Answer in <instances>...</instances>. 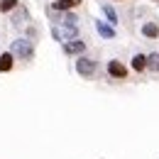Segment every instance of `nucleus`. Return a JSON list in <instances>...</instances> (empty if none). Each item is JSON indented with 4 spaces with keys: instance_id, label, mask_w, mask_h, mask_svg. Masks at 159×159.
<instances>
[{
    "instance_id": "5",
    "label": "nucleus",
    "mask_w": 159,
    "mask_h": 159,
    "mask_svg": "<svg viewBox=\"0 0 159 159\" xmlns=\"http://www.w3.org/2000/svg\"><path fill=\"white\" fill-rule=\"evenodd\" d=\"M12 64H15V54H12V52H5V54H0V74L10 71V69H12Z\"/></svg>"
},
{
    "instance_id": "7",
    "label": "nucleus",
    "mask_w": 159,
    "mask_h": 159,
    "mask_svg": "<svg viewBox=\"0 0 159 159\" xmlns=\"http://www.w3.org/2000/svg\"><path fill=\"white\" fill-rule=\"evenodd\" d=\"M96 30H98L100 37H105V39H113V37H115V30H113V27H108L105 22H96Z\"/></svg>"
},
{
    "instance_id": "6",
    "label": "nucleus",
    "mask_w": 159,
    "mask_h": 159,
    "mask_svg": "<svg viewBox=\"0 0 159 159\" xmlns=\"http://www.w3.org/2000/svg\"><path fill=\"white\" fill-rule=\"evenodd\" d=\"M81 5V0H57L54 2V10H74V7H79Z\"/></svg>"
},
{
    "instance_id": "1",
    "label": "nucleus",
    "mask_w": 159,
    "mask_h": 159,
    "mask_svg": "<svg viewBox=\"0 0 159 159\" xmlns=\"http://www.w3.org/2000/svg\"><path fill=\"white\" fill-rule=\"evenodd\" d=\"M108 74L113 76V79H118V81H125L127 79V66L122 64V61H118V59H113V61H108Z\"/></svg>"
},
{
    "instance_id": "12",
    "label": "nucleus",
    "mask_w": 159,
    "mask_h": 159,
    "mask_svg": "<svg viewBox=\"0 0 159 159\" xmlns=\"http://www.w3.org/2000/svg\"><path fill=\"white\" fill-rule=\"evenodd\" d=\"M103 12H105V17H108V20L113 22V25L118 22V15H115V10H113L110 5H103Z\"/></svg>"
},
{
    "instance_id": "4",
    "label": "nucleus",
    "mask_w": 159,
    "mask_h": 159,
    "mask_svg": "<svg viewBox=\"0 0 159 159\" xmlns=\"http://www.w3.org/2000/svg\"><path fill=\"white\" fill-rule=\"evenodd\" d=\"M64 52H66V54H83V52H86V42H81V39L66 42V44H64Z\"/></svg>"
},
{
    "instance_id": "8",
    "label": "nucleus",
    "mask_w": 159,
    "mask_h": 159,
    "mask_svg": "<svg viewBox=\"0 0 159 159\" xmlns=\"http://www.w3.org/2000/svg\"><path fill=\"white\" fill-rule=\"evenodd\" d=\"M142 34L149 37V39H154V37H159V27L154 25V22H147V25L142 27Z\"/></svg>"
},
{
    "instance_id": "9",
    "label": "nucleus",
    "mask_w": 159,
    "mask_h": 159,
    "mask_svg": "<svg viewBox=\"0 0 159 159\" xmlns=\"http://www.w3.org/2000/svg\"><path fill=\"white\" fill-rule=\"evenodd\" d=\"M132 69H135L137 74H142V71L147 69V57H144V54H137V57L132 59Z\"/></svg>"
},
{
    "instance_id": "2",
    "label": "nucleus",
    "mask_w": 159,
    "mask_h": 159,
    "mask_svg": "<svg viewBox=\"0 0 159 159\" xmlns=\"http://www.w3.org/2000/svg\"><path fill=\"white\" fill-rule=\"evenodd\" d=\"M12 54L15 57H20V59H32V44L30 42H25V39H17V42H12Z\"/></svg>"
},
{
    "instance_id": "11",
    "label": "nucleus",
    "mask_w": 159,
    "mask_h": 159,
    "mask_svg": "<svg viewBox=\"0 0 159 159\" xmlns=\"http://www.w3.org/2000/svg\"><path fill=\"white\" fill-rule=\"evenodd\" d=\"M147 66H149L152 71H157L159 69V54H149V57H147Z\"/></svg>"
},
{
    "instance_id": "10",
    "label": "nucleus",
    "mask_w": 159,
    "mask_h": 159,
    "mask_svg": "<svg viewBox=\"0 0 159 159\" xmlns=\"http://www.w3.org/2000/svg\"><path fill=\"white\" fill-rule=\"evenodd\" d=\"M17 2H20V0H0V10H2V12H10V10L17 7Z\"/></svg>"
},
{
    "instance_id": "3",
    "label": "nucleus",
    "mask_w": 159,
    "mask_h": 159,
    "mask_svg": "<svg viewBox=\"0 0 159 159\" xmlns=\"http://www.w3.org/2000/svg\"><path fill=\"white\" fill-rule=\"evenodd\" d=\"M76 71H79L83 79H91V76L96 74V61H93V59H86V57H81V59L76 61Z\"/></svg>"
}]
</instances>
